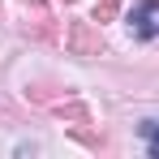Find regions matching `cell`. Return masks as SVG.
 <instances>
[{"mask_svg":"<svg viewBox=\"0 0 159 159\" xmlns=\"http://www.w3.org/2000/svg\"><path fill=\"white\" fill-rule=\"evenodd\" d=\"M65 4H73V0H65Z\"/></svg>","mask_w":159,"mask_h":159,"instance_id":"cell-7","label":"cell"},{"mask_svg":"<svg viewBox=\"0 0 159 159\" xmlns=\"http://www.w3.org/2000/svg\"><path fill=\"white\" fill-rule=\"evenodd\" d=\"M129 30H133V39H142V43L159 39V0H138V4H133Z\"/></svg>","mask_w":159,"mask_h":159,"instance_id":"cell-2","label":"cell"},{"mask_svg":"<svg viewBox=\"0 0 159 159\" xmlns=\"http://www.w3.org/2000/svg\"><path fill=\"white\" fill-rule=\"evenodd\" d=\"M138 133L146 138V146H151V155L159 159V120H142V125H138Z\"/></svg>","mask_w":159,"mask_h":159,"instance_id":"cell-5","label":"cell"},{"mask_svg":"<svg viewBox=\"0 0 159 159\" xmlns=\"http://www.w3.org/2000/svg\"><path fill=\"white\" fill-rule=\"evenodd\" d=\"M65 48H69V56H82V60L103 56V34H99V26H90V22H69Z\"/></svg>","mask_w":159,"mask_h":159,"instance_id":"cell-1","label":"cell"},{"mask_svg":"<svg viewBox=\"0 0 159 159\" xmlns=\"http://www.w3.org/2000/svg\"><path fill=\"white\" fill-rule=\"evenodd\" d=\"M22 4H26V9H43V0H22Z\"/></svg>","mask_w":159,"mask_h":159,"instance_id":"cell-6","label":"cell"},{"mask_svg":"<svg viewBox=\"0 0 159 159\" xmlns=\"http://www.w3.org/2000/svg\"><path fill=\"white\" fill-rule=\"evenodd\" d=\"M116 13H120V0H95V9H90V17L103 26V22H116Z\"/></svg>","mask_w":159,"mask_h":159,"instance_id":"cell-3","label":"cell"},{"mask_svg":"<svg viewBox=\"0 0 159 159\" xmlns=\"http://www.w3.org/2000/svg\"><path fill=\"white\" fill-rule=\"evenodd\" d=\"M52 112L56 116H69V120H78V125H90V112L82 103H52Z\"/></svg>","mask_w":159,"mask_h":159,"instance_id":"cell-4","label":"cell"}]
</instances>
